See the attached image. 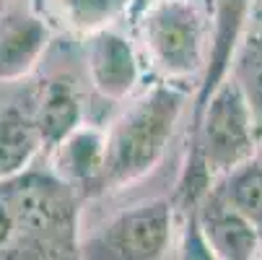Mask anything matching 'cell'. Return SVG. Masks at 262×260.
I'll list each match as a JSON object with an SVG mask.
<instances>
[{
    "mask_svg": "<svg viewBox=\"0 0 262 260\" xmlns=\"http://www.w3.org/2000/svg\"><path fill=\"white\" fill-rule=\"evenodd\" d=\"M86 70L91 86L109 102H125L140 81L138 52L115 29L86 39Z\"/></svg>",
    "mask_w": 262,
    "mask_h": 260,
    "instance_id": "5b68a950",
    "label": "cell"
},
{
    "mask_svg": "<svg viewBox=\"0 0 262 260\" xmlns=\"http://www.w3.org/2000/svg\"><path fill=\"white\" fill-rule=\"evenodd\" d=\"M215 190L226 198L231 208H236L262 237V167L257 162H247L223 179L215 182Z\"/></svg>",
    "mask_w": 262,
    "mask_h": 260,
    "instance_id": "5bb4252c",
    "label": "cell"
},
{
    "mask_svg": "<svg viewBox=\"0 0 262 260\" xmlns=\"http://www.w3.org/2000/svg\"><path fill=\"white\" fill-rule=\"evenodd\" d=\"M0 260H83L81 237L16 229V237L0 250Z\"/></svg>",
    "mask_w": 262,
    "mask_h": 260,
    "instance_id": "9a60e30c",
    "label": "cell"
},
{
    "mask_svg": "<svg viewBox=\"0 0 262 260\" xmlns=\"http://www.w3.org/2000/svg\"><path fill=\"white\" fill-rule=\"evenodd\" d=\"M257 260H262V252H259V257H257Z\"/></svg>",
    "mask_w": 262,
    "mask_h": 260,
    "instance_id": "d6986e66",
    "label": "cell"
},
{
    "mask_svg": "<svg viewBox=\"0 0 262 260\" xmlns=\"http://www.w3.org/2000/svg\"><path fill=\"white\" fill-rule=\"evenodd\" d=\"M45 148L31 104H8L0 112V182L31 169L34 156Z\"/></svg>",
    "mask_w": 262,
    "mask_h": 260,
    "instance_id": "7c38bea8",
    "label": "cell"
},
{
    "mask_svg": "<svg viewBox=\"0 0 262 260\" xmlns=\"http://www.w3.org/2000/svg\"><path fill=\"white\" fill-rule=\"evenodd\" d=\"M127 6L130 0H34L31 11L42 16L50 29L60 26L89 39L109 31L127 13Z\"/></svg>",
    "mask_w": 262,
    "mask_h": 260,
    "instance_id": "8fae6325",
    "label": "cell"
},
{
    "mask_svg": "<svg viewBox=\"0 0 262 260\" xmlns=\"http://www.w3.org/2000/svg\"><path fill=\"white\" fill-rule=\"evenodd\" d=\"M13 237H16V218H13L11 208L6 206V201L0 198V250H3Z\"/></svg>",
    "mask_w": 262,
    "mask_h": 260,
    "instance_id": "e0dca14e",
    "label": "cell"
},
{
    "mask_svg": "<svg viewBox=\"0 0 262 260\" xmlns=\"http://www.w3.org/2000/svg\"><path fill=\"white\" fill-rule=\"evenodd\" d=\"M200 229L218 260H257L262 252V237L249 221L226 203L215 188L198 206Z\"/></svg>",
    "mask_w": 262,
    "mask_h": 260,
    "instance_id": "52a82bcc",
    "label": "cell"
},
{
    "mask_svg": "<svg viewBox=\"0 0 262 260\" xmlns=\"http://www.w3.org/2000/svg\"><path fill=\"white\" fill-rule=\"evenodd\" d=\"M104 154H106V133L81 125L76 133H70L60 146L50 151L52 174L60 177L65 185H70L76 193L91 195L104 169Z\"/></svg>",
    "mask_w": 262,
    "mask_h": 260,
    "instance_id": "9c48e42d",
    "label": "cell"
},
{
    "mask_svg": "<svg viewBox=\"0 0 262 260\" xmlns=\"http://www.w3.org/2000/svg\"><path fill=\"white\" fill-rule=\"evenodd\" d=\"M174 234V203L151 198L115 213L81 242L83 260H161Z\"/></svg>",
    "mask_w": 262,
    "mask_h": 260,
    "instance_id": "277c9868",
    "label": "cell"
},
{
    "mask_svg": "<svg viewBox=\"0 0 262 260\" xmlns=\"http://www.w3.org/2000/svg\"><path fill=\"white\" fill-rule=\"evenodd\" d=\"M252 11V0H213V47L210 63L200 81V94L195 104V115L203 109L208 96L229 78L231 60L244 42V29Z\"/></svg>",
    "mask_w": 262,
    "mask_h": 260,
    "instance_id": "ba28073f",
    "label": "cell"
},
{
    "mask_svg": "<svg viewBox=\"0 0 262 260\" xmlns=\"http://www.w3.org/2000/svg\"><path fill=\"white\" fill-rule=\"evenodd\" d=\"M177 260H218L215 252L210 250L203 229H200V221H198V213L195 211H190V213L184 216L182 234H179Z\"/></svg>",
    "mask_w": 262,
    "mask_h": 260,
    "instance_id": "2e32d148",
    "label": "cell"
},
{
    "mask_svg": "<svg viewBox=\"0 0 262 260\" xmlns=\"http://www.w3.org/2000/svg\"><path fill=\"white\" fill-rule=\"evenodd\" d=\"M187 94L177 84H154L143 91L106 133V154L91 195H106L143 179L164 159L171 133L184 112Z\"/></svg>",
    "mask_w": 262,
    "mask_h": 260,
    "instance_id": "6da1fadb",
    "label": "cell"
},
{
    "mask_svg": "<svg viewBox=\"0 0 262 260\" xmlns=\"http://www.w3.org/2000/svg\"><path fill=\"white\" fill-rule=\"evenodd\" d=\"M252 162H257L259 167H262V133H259V138H257V148H254V159Z\"/></svg>",
    "mask_w": 262,
    "mask_h": 260,
    "instance_id": "ac0fdd59",
    "label": "cell"
},
{
    "mask_svg": "<svg viewBox=\"0 0 262 260\" xmlns=\"http://www.w3.org/2000/svg\"><path fill=\"white\" fill-rule=\"evenodd\" d=\"M257 128L231 78L223 81L195 115V148L213 179H223L254 159Z\"/></svg>",
    "mask_w": 262,
    "mask_h": 260,
    "instance_id": "3957f363",
    "label": "cell"
},
{
    "mask_svg": "<svg viewBox=\"0 0 262 260\" xmlns=\"http://www.w3.org/2000/svg\"><path fill=\"white\" fill-rule=\"evenodd\" d=\"M229 78L242 91L249 112H252L254 128H257V138H259V133H262V31L244 36V42L239 45V50L231 60Z\"/></svg>",
    "mask_w": 262,
    "mask_h": 260,
    "instance_id": "4fadbf2b",
    "label": "cell"
},
{
    "mask_svg": "<svg viewBox=\"0 0 262 260\" xmlns=\"http://www.w3.org/2000/svg\"><path fill=\"white\" fill-rule=\"evenodd\" d=\"M52 29L31 8H11L0 16V84L21 81L36 68Z\"/></svg>",
    "mask_w": 262,
    "mask_h": 260,
    "instance_id": "8992f818",
    "label": "cell"
},
{
    "mask_svg": "<svg viewBox=\"0 0 262 260\" xmlns=\"http://www.w3.org/2000/svg\"><path fill=\"white\" fill-rule=\"evenodd\" d=\"M138 34L148 63L166 84L203 81L213 47V0H148Z\"/></svg>",
    "mask_w": 262,
    "mask_h": 260,
    "instance_id": "7a4b0ae2",
    "label": "cell"
},
{
    "mask_svg": "<svg viewBox=\"0 0 262 260\" xmlns=\"http://www.w3.org/2000/svg\"><path fill=\"white\" fill-rule=\"evenodd\" d=\"M31 107H34V120H36V128H39L47 154L55 146H60L70 133H76L81 128L83 109H81L78 91L70 78L57 76V78L45 81L39 94L31 99Z\"/></svg>",
    "mask_w": 262,
    "mask_h": 260,
    "instance_id": "30bf717a",
    "label": "cell"
}]
</instances>
